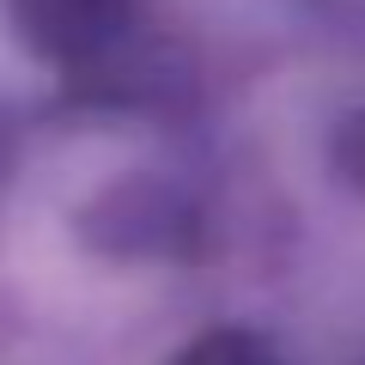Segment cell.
<instances>
[{
    "instance_id": "cell-1",
    "label": "cell",
    "mask_w": 365,
    "mask_h": 365,
    "mask_svg": "<svg viewBox=\"0 0 365 365\" xmlns=\"http://www.w3.org/2000/svg\"><path fill=\"white\" fill-rule=\"evenodd\" d=\"M335 165H341V177H347L353 189H365V110L335 134Z\"/></svg>"
}]
</instances>
